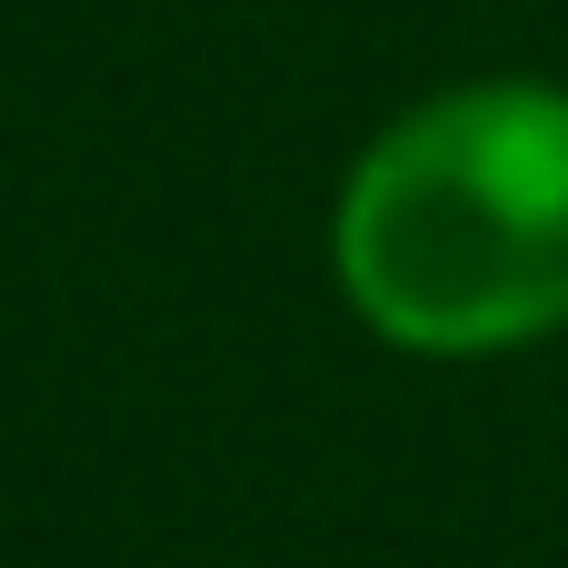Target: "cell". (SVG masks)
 I'll return each mask as SVG.
<instances>
[{
    "mask_svg": "<svg viewBox=\"0 0 568 568\" xmlns=\"http://www.w3.org/2000/svg\"><path fill=\"white\" fill-rule=\"evenodd\" d=\"M349 300L409 349H499L568 320V100L459 90L399 120L339 210Z\"/></svg>",
    "mask_w": 568,
    "mask_h": 568,
    "instance_id": "obj_1",
    "label": "cell"
}]
</instances>
